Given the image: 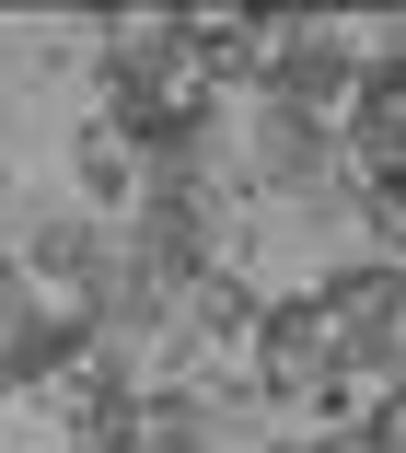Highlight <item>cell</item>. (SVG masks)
Returning a JSON list of instances; mask_svg holds the SVG:
<instances>
[{"instance_id": "obj_1", "label": "cell", "mask_w": 406, "mask_h": 453, "mask_svg": "<svg viewBox=\"0 0 406 453\" xmlns=\"http://www.w3.org/2000/svg\"><path fill=\"white\" fill-rule=\"evenodd\" d=\"M244 174H256V187H326V174H337V128L326 117H302V105H256L244 117Z\"/></svg>"}, {"instance_id": "obj_2", "label": "cell", "mask_w": 406, "mask_h": 453, "mask_svg": "<svg viewBox=\"0 0 406 453\" xmlns=\"http://www.w3.org/2000/svg\"><path fill=\"white\" fill-rule=\"evenodd\" d=\"M70 174H81V221L140 198V163H128V140H117V128H81V140H70Z\"/></svg>"}, {"instance_id": "obj_3", "label": "cell", "mask_w": 406, "mask_h": 453, "mask_svg": "<svg viewBox=\"0 0 406 453\" xmlns=\"http://www.w3.org/2000/svg\"><path fill=\"white\" fill-rule=\"evenodd\" d=\"M360 221H372V244L406 256V174H360ZM395 256H383V267H395Z\"/></svg>"}]
</instances>
